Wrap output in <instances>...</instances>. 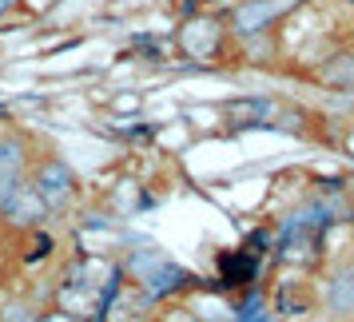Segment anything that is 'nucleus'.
Masks as SVG:
<instances>
[{"label": "nucleus", "mask_w": 354, "mask_h": 322, "mask_svg": "<svg viewBox=\"0 0 354 322\" xmlns=\"http://www.w3.org/2000/svg\"><path fill=\"white\" fill-rule=\"evenodd\" d=\"M290 4H299V0H247L239 4L235 12H231V24H235V32H263V28H271L274 17H283Z\"/></svg>", "instance_id": "obj_1"}, {"label": "nucleus", "mask_w": 354, "mask_h": 322, "mask_svg": "<svg viewBox=\"0 0 354 322\" xmlns=\"http://www.w3.org/2000/svg\"><path fill=\"white\" fill-rule=\"evenodd\" d=\"M8 8H12V0H0V17H4V12H8Z\"/></svg>", "instance_id": "obj_2"}]
</instances>
